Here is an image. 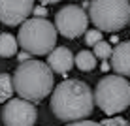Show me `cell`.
<instances>
[{"label": "cell", "mask_w": 130, "mask_h": 126, "mask_svg": "<svg viewBox=\"0 0 130 126\" xmlns=\"http://www.w3.org/2000/svg\"><path fill=\"white\" fill-rule=\"evenodd\" d=\"M32 13H34V17H42V19H45L47 10H45V8H42V6H38V8H34V10H32Z\"/></svg>", "instance_id": "obj_18"}, {"label": "cell", "mask_w": 130, "mask_h": 126, "mask_svg": "<svg viewBox=\"0 0 130 126\" xmlns=\"http://www.w3.org/2000/svg\"><path fill=\"white\" fill-rule=\"evenodd\" d=\"M34 10V0H0V23L8 26L21 25Z\"/></svg>", "instance_id": "obj_8"}, {"label": "cell", "mask_w": 130, "mask_h": 126, "mask_svg": "<svg viewBox=\"0 0 130 126\" xmlns=\"http://www.w3.org/2000/svg\"><path fill=\"white\" fill-rule=\"evenodd\" d=\"M111 55H113V49H111L109 42H98L94 45V57L96 58H102V60H107V58H111Z\"/></svg>", "instance_id": "obj_14"}, {"label": "cell", "mask_w": 130, "mask_h": 126, "mask_svg": "<svg viewBox=\"0 0 130 126\" xmlns=\"http://www.w3.org/2000/svg\"><path fill=\"white\" fill-rule=\"evenodd\" d=\"M30 57H32V55H30V53H26V51H21V55H17V58H19V62H21V64H23V62L32 60Z\"/></svg>", "instance_id": "obj_19"}, {"label": "cell", "mask_w": 130, "mask_h": 126, "mask_svg": "<svg viewBox=\"0 0 130 126\" xmlns=\"http://www.w3.org/2000/svg\"><path fill=\"white\" fill-rule=\"evenodd\" d=\"M74 55L68 47H55L51 53L47 55V64L53 70V74H60L66 75L74 66Z\"/></svg>", "instance_id": "obj_9"}, {"label": "cell", "mask_w": 130, "mask_h": 126, "mask_svg": "<svg viewBox=\"0 0 130 126\" xmlns=\"http://www.w3.org/2000/svg\"><path fill=\"white\" fill-rule=\"evenodd\" d=\"M94 102L106 115H117L130 105V83L123 75H106L98 81Z\"/></svg>", "instance_id": "obj_4"}, {"label": "cell", "mask_w": 130, "mask_h": 126, "mask_svg": "<svg viewBox=\"0 0 130 126\" xmlns=\"http://www.w3.org/2000/svg\"><path fill=\"white\" fill-rule=\"evenodd\" d=\"M128 2H130V0H128Z\"/></svg>", "instance_id": "obj_23"}, {"label": "cell", "mask_w": 130, "mask_h": 126, "mask_svg": "<svg viewBox=\"0 0 130 126\" xmlns=\"http://www.w3.org/2000/svg\"><path fill=\"white\" fill-rule=\"evenodd\" d=\"M17 42L30 55H49L57 45V26L42 17L26 19L19 28Z\"/></svg>", "instance_id": "obj_3"}, {"label": "cell", "mask_w": 130, "mask_h": 126, "mask_svg": "<svg viewBox=\"0 0 130 126\" xmlns=\"http://www.w3.org/2000/svg\"><path fill=\"white\" fill-rule=\"evenodd\" d=\"M128 26H130V21H128Z\"/></svg>", "instance_id": "obj_22"}, {"label": "cell", "mask_w": 130, "mask_h": 126, "mask_svg": "<svg viewBox=\"0 0 130 126\" xmlns=\"http://www.w3.org/2000/svg\"><path fill=\"white\" fill-rule=\"evenodd\" d=\"M102 124H104V126H130L123 117H111V119H106V120H102Z\"/></svg>", "instance_id": "obj_16"}, {"label": "cell", "mask_w": 130, "mask_h": 126, "mask_svg": "<svg viewBox=\"0 0 130 126\" xmlns=\"http://www.w3.org/2000/svg\"><path fill=\"white\" fill-rule=\"evenodd\" d=\"M17 40L13 38L11 34H0V57L2 58H10V57H15L17 53Z\"/></svg>", "instance_id": "obj_11"}, {"label": "cell", "mask_w": 130, "mask_h": 126, "mask_svg": "<svg viewBox=\"0 0 130 126\" xmlns=\"http://www.w3.org/2000/svg\"><path fill=\"white\" fill-rule=\"evenodd\" d=\"M89 17L98 30L119 32L130 21L128 0H91Z\"/></svg>", "instance_id": "obj_5"}, {"label": "cell", "mask_w": 130, "mask_h": 126, "mask_svg": "<svg viewBox=\"0 0 130 126\" xmlns=\"http://www.w3.org/2000/svg\"><path fill=\"white\" fill-rule=\"evenodd\" d=\"M111 68L117 71V75L130 77V42L117 43L111 55Z\"/></svg>", "instance_id": "obj_10"}, {"label": "cell", "mask_w": 130, "mask_h": 126, "mask_svg": "<svg viewBox=\"0 0 130 126\" xmlns=\"http://www.w3.org/2000/svg\"><path fill=\"white\" fill-rule=\"evenodd\" d=\"M98 42H102V30L92 28V30H87V32H85V43H87V45L94 47Z\"/></svg>", "instance_id": "obj_15"}, {"label": "cell", "mask_w": 130, "mask_h": 126, "mask_svg": "<svg viewBox=\"0 0 130 126\" xmlns=\"http://www.w3.org/2000/svg\"><path fill=\"white\" fill-rule=\"evenodd\" d=\"M36 115L38 113L32 102L17 98L6 102L2 109V122L6 126H34Z\"/></svg>", "instance_id": "obj_7"}, {"label": "cell", "mask_w": 130, "mask_h": 126, "mask_svg": "<svg viewBox=\"0 0 130 126\" xmlns=\"http://www.w3.org/2000/svg\"><path fill=\"white\" fill-rule=\"evenodd\" d=\"M87 25H89V17L85 13V10L79 6H74V4L64 6L55 15L57 30L64 38H70V40L79 38L83 32H87Z\"/></svg>", "instance_id": "obj_6"}, {"label": "cell", "mask_w": 130, "mask_h": 126, "mask_svg": "<svg viewBox=\"0 0 130 126\" xmlns=\"http://www.w3.org/2000/svg\"><path fill=\"white\" fill-rule=\"evenodd\" d=\"M42 4H57V2H60V0H40Z\"/></svg>", "instance_id": "obj_20"}, {"label": "cell", "mask_w": 130, "mask_h": 126, "mask_svg": "<svg viewBox=\"0 0 130 126\" xmlns=\"http://www.w3.org/2000/svg\"><path fill=\"white\" fill-rule=\"evenodd\" d=\"M66 126H104L102 122H94V120H77V122H68Z\"/></svg>", "instance_id": "obj_17"}, {"label": "cell", "mask_w": 130, "mask_h": 126, "mask_svg": "<svg viewBox=\"0 0 130 126\" xmlns=\"http://www.w3.org/2000/svg\"><path fill=\"white\" fill-rule=\"evenodd\" d=\"M75 66L81 71H92L96 68V57L91 51H79L75 55Z\"/></svg>", "instance_id": "obj_12"}, {"label": "cell", "mask_w": 130, "mask_h": 126, "mask_svg": "<svg viewBox=\"0 0 130 126\" xmlns=\"http://www.w3.org/2000/svg\"><path fill=\"white\" fill-rule=\"evenodd\" d=\"M94 92L79 79H68L57 85L53 91L51 111L59 120L77 122L85 120L94 109Z\"/></svg>", "instance_id": "obj_1"}, {"label": "cell", "mask_w": 130, "mask_h": 126, "mask_svg": "<svg viewBox=\"0 0 130 126\" xmlns=\"http://www.w3.org/2000/svg\"><path fill=\"white\" fill-rule=\"evenodd\" d=\"M13 91H15V87H13V77L10 74H0V103L10 102Z\"/></svg>", "instance_id": "obj_13"}, {"label": "cell", "mask_w": 130, "mask_h": 126, "mask_svg": "<svg viewBox=\"0 0 130 126\" xmlns=\"http://www.w3.org/2000/svg\"><path fill=\"white\" fill-rule=\"evenodd\" d=\"M109 70V64H107V62H104V64H102V71H107Z\"/></svg>", "instance_id": "obj_21"}, {"label": "cell", "mask_w": 130, "mask_h": 126, "mask_svg": "<svg viewBox=\"0 0 130 126\" xmlns=\"http://www.w3.org/2000/svg\"><path fill=\"white\" fill-rule=\"evenodd\" d=\"M55 85L53 70L42 60H28L19 64L13 74V87L23 100L40 102L49 96Z\"/></svg>", "instance_id": "obj_2"}]
</instances>
